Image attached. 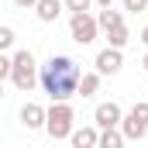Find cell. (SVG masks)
Segmentation results:
<instances>
[{"mask_svg": "<svg viewBox=\"0 0 148 148\" xmlns=\"http://www.w3.org/2000/svg\"><path fill=\"white\" fill-rule=\"evenodd\" d=\"M79 62L69 55H52L41 69H38V83L48 93V100H73L76 86H79Z\"/></svg>", "mask_w": 148, "mask_h": 148, "instance_id": "1", "label": "cell"}, {"mask_svg": "<svg viewBox=\"0 0 148 148\" xmlns=\"http://www.w3.org/2000/svg\"><path fill=\"white\" fill-rule=\"evenodd\" d=\"M76 124V114L69 107V100H52V107H45V131L55 141H69Z\"/></svg>", "mask_w": 148, "mask_h": 148, "instance_id": "2", "label": "cell"}, {"mask_svg": "<svg viewBox=\"0 0 148 148\" xmlns=\"http://www.w3.org/2000/svg\"><path fill=\"white\" fill-rule=\"evenodd\" d=\"M10 83L21 90V93H31L38 86V62H35V55L28 52V48H21V52H14L10 55Z\"/></svg>", "mask_w": 148, "mask_h": 148, "instance_id": "3", "label": "cell"}, {"mask_svg": "<svg viewBox=\"0 0 148 148\" xmlns=\"http://www.w3.org/2000/svg\"><path fill=\"white\" fill-rule=\"evenodd\" d=\"M121 131H124V141H145L148 138V100L134 103L121 117Z\"/></svg>", "mask_w": 148, "mask_h": 148, "instance_id": "4", "label": "cell"}, {"mask_svg": "<svg viewBox=\"0 0 148 148\" xmlns=\"http://www.w3.org/2000/svg\"><path fill=\"white\" fill-rule=\"evenodd\" d=\"M69 35L76 45H93L100 35V24L90 10H76V14H69Z\"/></svg>", "mask_w": 148, "mask_h": 148, "instance_id": "5", "label": "cell"}, {"mask_svg": "<svg viewBox=\"0 0 148 148\" xmlns=\"http://www.w3.org/2000/svg\"><path fill=\"white\" fill-rule=\"evenodd\" d=\"M97 73L100 76H114V73H121V66H124V52L121 48H114V45H107L103 52H97Z\"/></svg>", "mask_w": 148, "mask_h": 148, "instance_id": "6", "label": "cell"}, {"mask_svg": "<svg viewBox=\"0 0 148 148\" xmlns=\"http://www.w3.org/2000/svg\"><path fill=\"white\" fill-rule=\"evenodd\" d=\"M121 117H124V110H121V103H100L97 110H93V124L97 127H121Z\"/></svg>", "mask_w": 148, "mask_h": 148, "instance_id": "7", "label": "cell"}, {"mask_svg": "<svg viewBox=\"0 0 148 148\" xmlns=\"http://www.w3.org/2000/svg\"><path fill=\"white\" fill-rule=\"evenodd\" d=\"M21 124L28 131H41L45 127V107L41 103H24L21 107Z\"/></svg>", "mask_w": 148, "mask_h": 148, "instance_id": "8", "label": "cell"}, {"mask_svg": "<svg viewBox=\"0 0 148 148\" xmlns=\"http://www.w3.org/2000/svg\"><path fill=\"white\" fill-rule=\"evenodd\" d=\"M62 0H38L35 3V14H38V21L41 24H55L59 21V14H62Z\"/></svg>", "mask_w": 148, "mask_h": 148, "instance_id": "9", "label": "cell"}, {"mask_svg": "<svg viewBox=\"0 0 148 148\" xmlns=\"http://www.w3.org/2000/svg\"><path fill=\"white\" fill-rule=\"evenodd\" d=\"M97 138H100V127L93 124V127H73V134H69V141L76 148H97Z\"/></svg>", "mask_w": 148, "mask_h": 148, "instance_id": "10", "label": "cell"}, {"mask_svg": "<svg viewBox=\"0 0 148 148\" xmlns=\"http://www.w3.org/2000/svg\"><path fill=\"white\" fill-rule=\"evenodd\" d=\"M100 79H103L100 73H83V76H79V86H76V97H83V100L93 97V93L100 90Z\"/></svg>", "mask_w": 148, "mask_h": 148, "instance_id": "11", "label": "cell"}, {"mask_svg": "<svg viewBox=\"0 0 148 148\" xmlns=\"http://www.w3.org/2000/svg\"><path fill=\"white\" fill-rule=\"evenodd\" d=\"M103 35H107V45H114V48H124V45L131 41V31H127V24H124V21H121V24H114V28H107Z\"/></svg>", "mask_w": 148, "mask_h": 148, "instance_id": "12", "label": "cell"}, {"mask_svg": "<svg viewBox=\"0 0 148 148\" xmlns=\"http://www.w3.org/2000/svg\"><path fill=\"white\" fill-rule=\"evenodd\" d=\"M97 145H100V148H121V145H124V131H121V127H100Z\"/></svg>", "mask_w": 148, "mask_h": 148, "instance_id": "13", "label": "cell"}, {"mask_svg": "<svg viewBox=\"0 0 148 148\" xmlns=\"http://www.w3.org/2000/svg\"><path fill=\"white\" fill-rule=\"evenodd\" d=\"M121 21H124L121 10H114V7H100V17H97L100 31H107V28H114V24H121Z\"/></svg>", "mask_w": 148, "mask_h": 148, "instance_id": "14", "label": "cell"}, {"mask_svg": "<svg viewBox=\"0 0 148 148\" xmlns=\"http://www.w3.org/2000/svg\"><path fill=\"white\" fill-rule=\"evenodd\" d=\"M14 45V28H7V24H0V52H7Z\"/></svg>", "mask_w": 148, "mask_h": 148, "instance_id": "15", "label": "cell"}, {"mask_svg": "<svg viewBox=\"0 0 148 148\" xmlns=\"http://www.w3.org/2000/svg\"><path fill=\"white\" fill-rule=\"evenodd\" d=\"M62 3H66V10H69V14H76V10H90V3H93V0H62Z\"/></svg>", "mask_w": 148, "mask_h": 148, "instance_id": "16", "label": "cell"}, {"mask_svg": "<svg viewBox=\"0 0 148 148\" xmlns=\"http://www.w3.org/2000/svg\"><path fill=\"white\" fill-rule=\"evenodd\" d=\"M10 66H14V62H10V55H3V52H0V79H10Z\"/></svg>", "mask_w": 148, "mask_h": 148, "instance_id": "17", "label": "cell"}, {"mask_svg": "<svg viewBox=\"0 0 148 148\" xmlns=\"http://www.w3.org/2000/svg\"><path fill=\"white\" fill-rule=\"evenodd\" d=\"M145 7H148V0H124V10H131V14H138Z\"/></svg>", "mask_w": 148, "mask_h": 148, "instance_id": "18", "label": "cell"}, {"mask_svg": "<svg viewBox=\"0 0 148 148\" xmlns=\"http://www.w3.org/2000/svg\"><path fill=\"white\" fill-rule=\"evenodd\" d=\"M14 3H17V7H21V10H28V7H35L38 0H14Z\"/></svg>", "mask_w": 148, "mask_h": 148, "instance_id": "19", "label": "cell"}, {"mask_svg": "<svg viewBox=\"0 0 148 148\" xmlns=\"http://www.w3.org/2000/svg\"><path fill=\"white\" fill-rule=\"evenodd\" d=\"M141 41H145V48H148V24L141 28Z\"/></svg>", "mask_w": 148, "mask_h": 148, "instance_id": "20", "label": "cell"}, {"mask_svg": "<svg viewBox=\"0 0 148 148\" xmlns=\"http://www.w3.org/2000/svg\"><path fill=\"white\" fill-rule=\"evenodd\" d=\"M97 3H100V7H110V3H114V0H97Z\"/></svg>", "mask_w": 148, "mask_h": 148, "instance_id": "21", "label": "cell"}, {"mask_svg": "<svg viewBox=\"0 0 148 148\" xmlns=\"http://www.w3.org/2000/svg\"><path fill=\"white\" fill-rule=\"evenodd\" d=\"M141 66H145V73H148V52H145V59H141Z\"/></svg>", "mask_w": 148, "mask_h": 148, "instance_id": "22", "label": "cell"}, {"mask_svg": "<svg viewBox=\"0 0 148 148\" xmlns=\"http://www.w3.org/2000/svg\"><path fill=\"white\" fill-rule=\"evenodd\" d=\"M0 100H3V79H0Z\"/></svg>", "mask_w": 148, "mask_h": 148, "instance_id": "23", "label": "cell"}]
</instances>
